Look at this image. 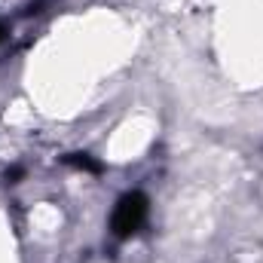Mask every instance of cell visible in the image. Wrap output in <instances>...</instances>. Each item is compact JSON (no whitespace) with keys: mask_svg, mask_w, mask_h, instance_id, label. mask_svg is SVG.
Masks as SVG:
<instances>
[{"mask_svg":"<svg viewBox=\"0 0 263 263\" xmlns=\"http://www.w3.org/2000/svg\"><path fill=\"white\" fill-rule=\"evenodd\" d=\"M147 214H150V199L144 193L135 190V193L120 196L117 205H114V214H110V233L117 239H129V236H135L144 227Z\"/></svg>","mask_w":263,"mask_h":263,"instance_id":"cell-1","label":"cell"},{"mask_svg":"<svg viewBox=\"0 0 263 263\" xmlns=\"http://www.w3.org/2000/svg\"><path fill=\"white\" fill-rule=\"evenodd\" d=\"M65 165H70V168H80V172H89V175H101V172H104V165H101L98 159H92L89 153H67V156H65Z\"/></svg>","mask_w":263,"mask_h":263,"instance_id":"cell-2","label":"cell"},{"mask_svg":"<svg viewBox=\"0 0 263 263\" xmlns=\"http://www.w3.org/2000/svg\"><path fill=\"white\" fill-rule=\"evenodd\" d=\"M22 175H25V172H22L18 165H15V168H9V172H6V184H18V181H22Z\"/></svg>","mask_w":263,"mask_h":263,"instance_id":"cell-3","label":"cell"},{"mask_svg":"<svg viewBox=\"0 0 263 263\" xmlns=\"http://www.w3.org/2000/svg\"><path fill=\"white\" fill-rule=\"evenodd\" d=\"M3 40H6V25L0 22V43H3Z\"/></svg>","mask_w":263,"mask_h":263,"instance_id":"cell-4","label":"cell"}]
</instances>
